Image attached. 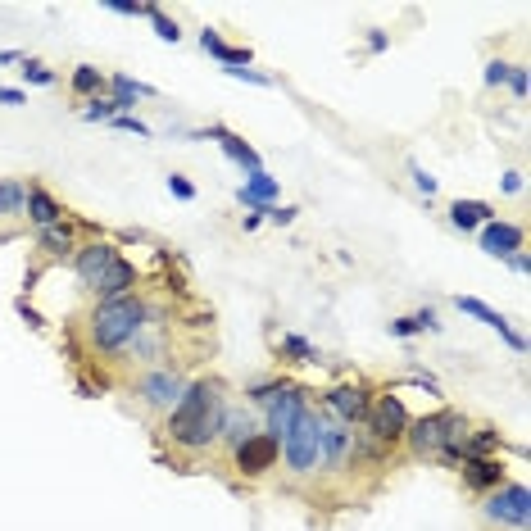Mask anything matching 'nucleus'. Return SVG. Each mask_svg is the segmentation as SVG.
<instances>
[{"mask_svg": "<svg viewBox=\"0 0 531 531\" xmlns=\"http://www.w3.org/2000/svg\"><path fill=\"white\" fill-rule=\"evenodd\" d=\"M227 386L218 377H196L187 382L182 400L164 413V436L173 450H182L187 459H200L218 445V432H223V413H227Z\"/></svg>", "mask_w": 531, "mask_h": 531, "instance_id": "nucleus-1", "label": "nucleus"}, {"mask_svg": "<svg viewBox=\"0 0 531 531\" xmlns=\"http://www.w3.org/2000/svg\"><path fill=\"white\" fill-rule=\"evenodd\" d=\"M150 318V300L141 295H118V300H96L82 318V336H87L91 354H128L132 341L146 332Z\"/></svg>", "mask_w": 531, "mask_h": 531, "instance_id": "nucleus-2", "label": "nucleus"}, {"mask_svg": "<svg viewBox=\"0 0 531 531\" xmlns=\"http://www.w3.org/2000/svg\"><path fill=\"white\" fill-rule=\"evenodd\" d=\"M73 273H78L82 291H91L96 300H118V295H137V264L123 259L109 241H87L73 250Z\"/></svg>", "mask_w": 531, "mask_h": 531, "instance_id": "nucleus-3", "label": "nucleus"}, {"mask_svg": "<svg viewBox=\"0 0 531 531\" xmlns=\"http://www.w3.org/2000/svg\"><path fill=\"white\" fill-rule=\"evenodd\" d=\"M463 436H468V418L459 409H436L404 427V441H409V450L418 459H441L450 468H459L463 459Z\"/></svg>", "mask_w": 531, "mask_h": 531, "instance_id": "nucleus-4", "label": "nucleus"}, {"mask_svg": "<svg viewBox=\"0 0 531 531\" xmlns=\"http://www.w3.org/2000/svg\"><path fill=\"white\" fill-rule=\"evenodd\" d=\"M277 445H282V463L291 477H314L323 468V413L305 409Z\"/></svg>", "mask_w": 531, "mask_h": 531, "instance_id": "nucleus-5", "label": "nucleus"}, {"mask_svg": "<svg viewBox=\"0 0 531 531\" xmlns=\"http://www.w3.org/2000/svg\"><path fill=\"white\" fill-rule=\"evenodd\" d=\"M404 427H409V413H404V400L400 395H377L373 404H368V418H364V436L368 441H377L382 450H395V445L404 441Z\"/></svg>", "mask_w": 531, "mask_h": 531, "instance_id": "nucleus-6", "label": "nucleus"}, {"mask_svg": "<svg viewBox=\"0 0 531 531\" xmlns=\"http://www.w3.org/2000/svg\"><path fill=\"white\" fill-rule=\"evenodd\" d=\"M132 391H137V400L146 404L150 413H168L182 400V391H187V377L177 373L173 364H159V368H146V373L132 382Z\"/></svg>", "mask_w": 531, "mask_h": 531, "instance_id": "nucleus-7", "label": "nucleus"}, {"mask_svg": "<svg viewBox=\"0 0 531 531\" xmlns=\"http://www.w3.org/2000/svg\"><path fill=\"white\" fill-rule=\"evenodd\" d=\"M486 518H491L495 527H518V531H527V522H531V491L522 482L495 486V491L486 495Z\"/></svg>", "mask_w": 531, "mask_h": 531, "instance_id": "nucleus-8", "label": "nucleus"}, {"mask_svg": "<svg viewBox=\"0 0 531 531\" xmlns=\"http://www.w3.org/2000/svg\"><path fill=\"white\" fill-rule=\"evenodd\" d=\"M368 386L364 382H341V386H332V391L323 395V413L327 418H336L341 427H364V418H368Z\"/></svg>", "mask_w": 531, "mask_h": 531, "instance_id": "nucleus-9", "label": "nucleus"}, {"mask_svg": "<svg viewBox=\"0 0 531 531\" xmlns=\"http://www.w3.org/2000/svg\"><path fill=\"white\" fill-rule=\"evenodd\" d=\"M277 459H282V445L264 432H255L250 441H241L232 450V468L241 472V477H264V472L277 468Z\"/></svg>", "mask_w": 531, "mask_h": 531, "instance_id": "nucleus-10", "label": "nucleus"}, {"mask_svg": "<svg viewBox=\"0 0 531 531\" xmlns=\"http://www.w3.org/2000/svg\"><path fill=\"white\" fill-rule=\"evenodd\" d=\"M454 305H459V314H468V318H477V323H486L491 332H500L504 341H509V350H518V354L527 350V336H522V332H513V327H509V318H504V314H495V309L486 305V300H477V295H459Z\"/></svg>", "mask_w": 531, "mask_h": 531, "instance_id": "nucleus-11", "label": "nucleus"}, {"mask_svg": "<svg viewBox=\"0 0 531 531\" xmlns=\"http://www.w3.org/2000/svg\"><path fill=\"white\" fill-rule=\"evenodd\" d=\"M459 477L468 491H495V486H504V463L495 454H468V459H459Z\"/></svg>", "mask_w": 531, "mask_h": 531, "instance_id": "nucleus-12", "label": "nucleus"}, {"mask_svg": "<svg viewBox=\"0 0 531 531\" xmlns=\"http://www.w3.org/2000/svg\"><path fill=\"white\" fill-rule=\"evenodd\" d=\"M477 241H482V250L486 255H495V259H509V255H518L522 250V227L518 223H486L482 232H477Z\"/></svg>", "mask_w": 531, "mask_h": 531, "instance_id": "nucleus-13", "label": "nucleus"}, {"mask_svg": "<svg viewBox=\"0 0 531 531\" xmlns=\"http://www.w3.org/2000/svg\"><path fill=\"white\" fill-rule=\"evenodd\" d=\"M259 432V418L246 409V404H227L223 413V432H218V441L227 445V450H236L241 441H250V436Z\"/></svg>", "mask_w": 531, "mask_h": 531, "instance_id": "nucleus-14", "label": "nucleus"}, {"mask_svg": "<svg viewBox=\"0 0 531 531\" xmlns=\"http://www.w3.org/2000/svg\"><path fill=\"white\" fill-rule=\"evenodd\" d=\"M23 218H28L32 227H55V223H64V205H59L55 196H50L46 187H37V182H32L28 187V209H23Z\"/></svg>", "mask_w": 531, "mask_h": 531, "instance_id": "nucleus-15", "label": "nucleus"}, {"mask_svg": "<svg viewBox=\"0 0 531 531\" xmlns=\"http://www.w3.org/2000/svg\"><path fill=\"white\" fill-rule=\"evenodd\" d=\"M209 137L223 146V155L227 159H236V164L246 168V173H264V164H259V150L250 146V141H241L236 132H227V128H209Z\"/></svg>", "mask_w": 531, "mask_h": 531, "instance_id": "nucleus-16", "label": "nucleus"}, {"mask_svg": "<svg viewBox=\"0 0 531 531\" xmlns=\"http://www.w3.org/2000/svg\"><path fill=\"white\" fill-rule=\"evenodd\" d=\"M450 223L459 227V232H482L486 223H495V209L486 205V200H454Z\"/></svg>", "mask_w": 531, "mask_h": 531, "instance_id": "nucleus-17", "label": "nucleus"}, {"mask_svg": "<svg viewBox=\"0 0 531 531\" xmlns=\"http://www.w3.org/2000/svg\"><path fill=\"white\" fill-rule=\"evenodd\" d=\"M37 246L46 250V255H55V259H73V250H78V236H73L69 218H64V223H55V227H41V232H37Z\"/></svg>", "mask_w": 531, "mask_h": 531, "instance_id": "nucleus-18", "label": "nucleus"}, {"mask_svg": "<svg viewBox=\"0 0 531 531\" xmlns=\"http://www.w3.org/2000/svg\"><path fill=\"white\" fill-rule=\"evenodd\" d=\"M236 200H241L246 209L273 205V200H277V177H273V173H250V177H246V187L236 191Z\"/></svg>", "mask_w": 531, "mask_h": 531, "instance_id": "nucleus-19", "label": "nucleus"}, {"mask_svg": "<svg viewBox=\"0 0 531 531\" xmlns=\"http://www.w3.org/2000/svg\"><path fill=\"white\" fill-rule=\"evenodd\" d=\"M28 209V182L10 177V182H0V218H23Z\"/></svg>", "mask_w": 531, "mask_h": 531, "instance_id": "nucleus-20", "label": "nucleus"}, {"mask_svg": "<svg viewBox=\"0 0 531 531\" xmlns=\"http://www.w3.org/2000/svg\"><path fill=\"white\" fill-rule=\"evenodd\" d=\"M105 87H109V78L96 69V64H78V69H73V91H78V96H91V100H96Z\"/></svg>", "mask_w": 531, "mask_h": 531, "instance_id": "nucleus-21", "label": "nucleus"}, {"mask_svg": "<svg viewBox=\"0 0 531 531\" xmlns=\"http://www.w3.org/2000/svg\"><path fill=\"white\" fill-rule=\"evenodd\" d=\"M277 350H282L291 364H318V359H323V354H318L314 345L305 341V336H295V332H286L282 341H277Z\"/></svg>", "mask_w": 531, "mask_h": 531, "instance_id": "nucleus-22", "label": "nucleus"}, {"mask_svg": "<svg viewBox=\"0 0 531 531\" xmlns=\"http://www.w3.org/2000/svg\"><path fill=\"white\" fill-rule=\"evenodd\" d=\"M109 91L123 96V100H150V96H155V87H146V82H137V78H123V73L109 78Z\"/></svg>", "mask_w": 531, "mask_h": 531, "instance_id": "nucleus-23", "label": "nucleus"}, {"mask_svg": "<svg viewBox=\"0 0 531 531\" xmlns=\"http://www.w3.org/2000/svg\"><path fill=\"white\" fill-rule=\"evenodd\" d=\"M146 19L155 23V37H159V41H173V46L182 41V28H177V19H168V14L159 10V5H150V10H146Z\"/></svg>", "mask_w": 531, "mask_h": 531, "instance_id": "nucleus-24", "label": "nucleus"}, {"mask_svg": "<svg viewBox=\"0 0 531 531\" xmlns=\"http://www.w3.org/2000/svg\"><path fill=\"white\" fill-rule=\"evenodd\" d=\"M23 82H28V87H55V73L46 69V64H41V59H28L23 55Z\"/></svg>", "mask_w": 531, "mask_h": 531, "instance_id": "nucleus-25", "label": "nucleus"}, {"mask_svg": "<svg viewBox=\"0 0 531 531\" xmlns=\"http://www.w3.org/2000/svg\"><path fill=\"white\" fill-rule=\"evenodd\" d=\"M82 118H87V123H109V118H118L114 96H96L87 109H82Z\"/></svg>", "mask_w": 531, "mask_h": 531, "instance_id": "nucleus-26", "label": "nucleus"}, {"mask_svg": "<svg viewBox=\"0 0 531 531\" xmlns=\"http://www.w3.org/2000/svg\"><path fill=\"white\" fill-rule=\"evenodd\" d=\"M259 214H264L268 223H277V227H291L295 218H300V209H295V205H264Z\"/></svg>", "mask_w": 531, "mask_h": 531, "instance_id": "nucleus-27", "label": "nucleus"}, {"mask_svg": "<svg viewBox=\"0 0 531 531\" xmlns=\"http://www.w3.org/2000/svg\"><path fill=\"white\" fill-rule=\"evenodd\" d=\"M109 128H118V132H137V137H155V132H150V123H141L137 114H118V118H109Z\"/></svg>", "mask_w": 531, "mask_h": 531, "instance_id": "nucleus-28", "label": "nucleus"}, {"mask_svg": "<svg viewBox=\"0 0 531 531\" xmlns=\"http://www.w3.org/2000/svg\"><path fill=\"white\" fill-rule=\"evenodd\" d=\"M509 73H513V64L491 59V64H486V87H504V82H509Z\"/></svg>", "mask_w": 531, "mask_h": 531, "instance_id": "nucleus-29", "label": "nucleus"}, {"mask_svg": "<svg viewBox=\"0 0 531 531\" xmlns=\"http://www.w3.org/2000/svg\"><path fill=\"white\" fill-rule=\"evenodd\" d=\"M409 177H413V187L423 191V196H436V177L427 173L423 164H409Z\"/></svg>", "mask_w": 531, "mask_h": 531, "instance_id": "nucleus-30", "label": "nucleus"}, {"mask_svg": "<svg viewBox=\"0 0 531 531\" xmlns=\"http://www.w3.org/2000/svg\"><path fill=\"white\" fill-rule=\"evenodd\" d=\"M109 14H123V19H146L150 5H128V0H105Z\"/></svg>", "mask_w": 531, "mask_h": 531, "instance_id": "nucleus-31", "label": "nucleus"}, {"mask_svg": "<svg viewBox=\"0 0 531 531\" xmlns=\"http://www.w3.org/2000/svg\"><path fill=\"white\" fill-rule=\"evenodd\" d=\"M504 87H509L518 100H527V69H522V64H513V73H509V82H504Z\"/></svg>", "mask_w": 531, "mask_h": 531, "instance_id": "nucleus-32", "label": "nucleus"}, {"mask_svg": "<svg viewBox=\"0 0 531 531\" xmlns=\"http://www.w3.org/2000/svg\"><path fill=\"white\" fill-rule=\"evenodd\" d=\"M223 46H227V41L223 37H218V32L214 28H205V32H200V50H205V55H223Z\"/></svg>", "mask_w": 531, "mask_h": 531, "instance_id": "nucleus-33", "label": "nucleus"}, {"mask_svg": "<svg viewBox=\"0 0 531 531\" xmlns=\"http://www.w3.org/2000/svg\"><path fill=\"white\" fill-rule=\"evenodd\" d=\"M168 191H173L177 200H196V187H191V182H187L182 173H173V177H168Z\"/></svg>", "mask_w": 531, "mask_h": 531, "instance_id": "nucleus-34", "label": "nucleus"}, {"mask_svg": "<svg viewBox=\"0 0 531 531\" xmlns=\"http://www.w3.org/2000/svg\"><path fill=\"white\" fill-rule=\"evenodd\" d=\"M413 323H418V332H441V318H436V309H418V314H409Z\"/></svg>", "mask_w": 531, "mask_h": 531, "instance_id": "nucleus-35", "label": "nucleus"}, {"mask_svg": "<svg viewBox=\"0 0 531 531\" xmlns=\"http://www.w3.org/2000/svg\"><path fill=\"white\" fill-rule=\"evenodd\" d=\"M391 336L409 341V336H418V323H413V318H391Z\"/></svg>", "mask_w": 531, "mask_h": 531, "instance_id": "nucleus-36", "label": "nucleus"}, {"mask_svg": "<svg viewBox=\"0 0 531 531\" xmlns=\"http://www.w3.org/2000/svg\"><path fill=\"white\" fill-rule=\"evenodd\" d=\"M0 105H28V91H19V87H0Z\"/></svg>", "mask_w": 531, "mask_h": 531, "instance_id": "nucleus-37", "label": "nucleus"}, {"mask_svg": "<svg viewBox=\"0 0 531 531\" xmlns=\"http://www.w3.org/2000/svg\"><path fill=\"white\" fill-rule=\"evenodd\" d=\"M386 46H391V37H386L382 28H373V32H368V50H373V55H382Z\"/></svg>", "mask_w": 531, "mask_h": 531, "instance_id": "nucleus-38", "label": "nucleus"}, {"mask_svg": "<svg viewBox=\"0 0 531 531\" xmlns=\"http://www.w3.org/2000/svg\"><path fill=\"white\" fill-rule=\"evenodd\" d=\"M509 268H513V273H518V277H527V273H531V259L518 250V255H509Z\"/></svg>", "mask_w": 531, "mask_h": 531, "instance_id": "nucleus-39", "label": "nucleus"}, {"mask_svg": "<svg viewBox=\"0 0 531 531\" xmlns=\"http://www.w3.org/2000/svg\"><path fill=\"white\" fill-rule=\"evenodd\" d=\"M522 191V173H504V196H518Z\"/></svg>", "mask_w": 531, "mask_h": 531, "instance_id": "nucleus-40", "label": "nucleus"}, {"mask_svg": "<svg viewBox=\"0 0 531 531\" xmlns=\"http://www.w3.org/2000/svg\"><path fill=\"white\" fill-rule=\"evenodd\" d=\"M259 223H264V214H259V209H250V214L246 218H241V227H246V232H255V227Z\"/></svg>", "mask_w": 531, "mask_h": 531, "instance_id": "nucleus-41", "label": "nucleus"}, {"mask_svg": "<svg viewBox=\"0 0 531 531\" xmlns=\"http://www.w3.org/2000/svg\"><path fill=\"white\" fill-rule=\"evenodd\" d=\"M0 64H23L19 50H0Z\"/></svg>", "mask_w": 531, "mask_h": 531, "instance_id": "nucleus-42", "label": "nucleus"}]
</instances>
